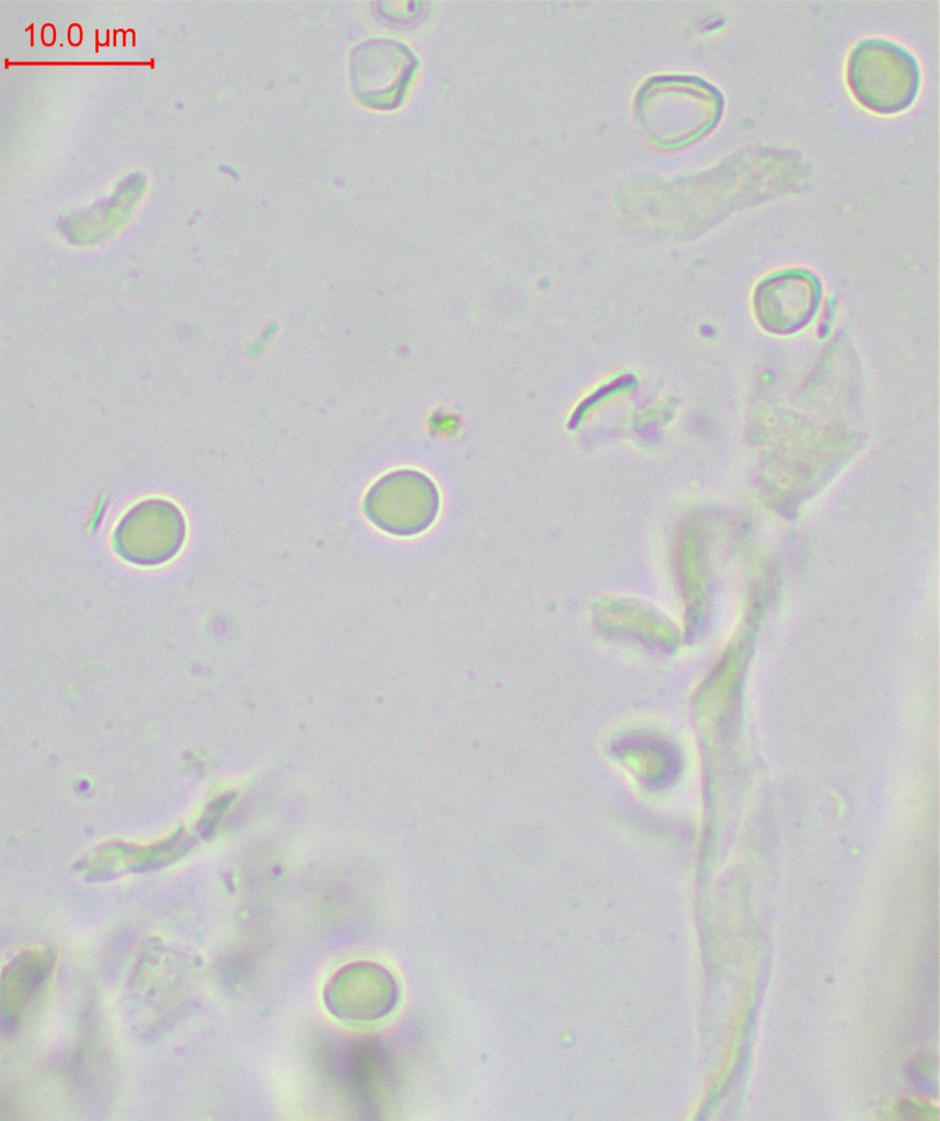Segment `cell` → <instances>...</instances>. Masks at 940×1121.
Returning a JSON list of instances; mask_svg holds the SVG:
<instances>
[{"label":"cell","instance_id":"cell-5","mask_svg":"<svg viewBox=\"0 0 940 1121\" xmlns=\"http://www.w3.org/2000/svg\"><path fill=\"white\" fill-rule=\"evenodd\" d=\"M325 1004L338 1018L373 1020L387 1015L398 998L393 976L371 962L351 963L338 971L325 989Z\"/></svg>","mask_w":940,"mask_h":1121},{"label":"cell","instance_id":"cell-6","mask_svg":"<svg viewBox=\"0 0 940 1121\" xmlns=\"http://www.w3.org/2000/svg\"><path fill=\"white\" fill-rule=\"evenodd\" d=\"M769 307L776 327L793 328L813 311L814 286L803 276H781L769 287Z\"/></svg>","mask_w":940,"mask_h":1121},{"label":"cell","instance_id":"cell-1","mask_svg":"<svg viewBox=\"0 0 940 1121\" xmlns=\"http://www.w3.org/2000/svg\"><path fill=\"white\" fill-rule=\"evenodd\" d=\"M846 78L854 96L879 114H896L916 100L921 72L916 57L884 38L857 42L849 51Z\"/></svg>","mask_w":940,"mask_h":1121},{"label":"cell","instance_id":"cell-4","mask_svg":"<svg viewBox=\"0 0 940 1121\" xmlns=\"http://www.w3.org/2000/svg\"><path fill=\"white\" fill-rule=\"evenodd\" d=\"M417 68V59L403 43L371 39L351 54L350 77L356 96L381 109L398 106Z\"/></svg>","mask_w":940,"mask_h":1121},{"label":"cell","instance_id":"cell-3","mask_svg":"<svg viewBox=\"0 0 940 1121\" xmlns=\"http://www.w3.org/2000/svg\"><path fill=\"white\" fill-rule=\"evenodd\" d=\"M187 525L174 502L146 499L129 509L113 533V547L128 563L155 566L172 559L183 547Z\"/></svg>","mask_w":940,"mask_h":1121},{"label":"cell","instance_id":"cell-2","mask_svg":"<svg viewBox=\"0 0 940 1121\" xmlns=\"http://www.w3.org/2000/svg\"><path fill=\"white\" fill-rule=\"evenodd\" d=\"M441 498L431 477L415 469H398L378 478L365 492L362 509L382 532L399 538L428 530L440 511Z\"/></svg>","mask_w":940,"mask_h":1121}]
</instances>
